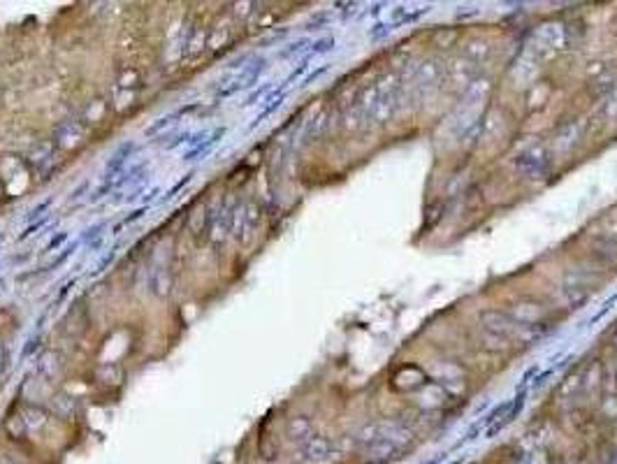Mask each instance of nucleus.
I'll use <instances>...</instances> for the list:
<instances>
[{
  "instance_id": "nucleus-3",
  "label": "nucleus",
  "mask_w": 617,
  "mask_h": 464,
  "mask_svg": "<svg viewBox=\"0 0 617 464\" xmlns=\"http://www.w3.org/2000/svg\"><path fill=\"white\" fill-rule=\"evenodd\" d=\"M263 70H265V61H263V58H255V61H253L251 65H244V67H241V72L237 74L235 79H232V86H228L225 91H221V98L232 96V93H237L239 89H248V86H253V84L258 81V77H260V74H263Z\"/></svg>"
},
{
  "instance_id": "nucleus-14",
  "label": "nucleus",
  "mask_w": 617,
  "mask_h": 464,
  "mask_svg": "<svg viewBox=\"0 0 617 464\" xmlns=\"http://www.w3.org/2000/svg\"><path fill=\"white\" fill-rule=\"evenodd\" d=\"M5 432H7V436H10V438H23V436L28 434V429H26V423H23L21 413H16V416L5 420Z\"/></svg>"
},
{
  "instance_id": "nucleus-20",
  "label": "nucleus",
  "mask_w": 617,
  "mask_h": 464,
  "mask_svg": "<svg viewBox=\"0 0 617 464\" xmlns=\"http://www.w3.org/2000/svg\"><path fill=\"white\" fill-rule=\"evenodd\" d=\"M142 214H144V209H137V212H135V214H132L130 218H123V221H121V225H119V227H116V230H121V227H123V225H128V223H132V221H137V218H139Z\"/></svg>"
},
{
  "instance_id": "nucleus-16",
  "label": "nucleus",
  "mask_w": 617,
  "mask_h": 464,
  "mask_svg": "<svg viewBox=\"0 0 617 464\" xmlns=\"http://www.w3.org/2000/svg\"><path fill=\"white\" fill-rule=\"evenodd\" d=\"M98 376H100V381H105V383H121L123 371L116 365H105V367L98 369Z\"/></svg>"
},
{
  "instance_id": "nucleus-5",
  "label": "nucleus",
  "mask_w": 617,
  "mask_h": 464,
  "mask_svg": "<svg viewBox=\"0 0 617 464\" xmlns=\"http://www.w3.org/2000/svg\"><path fill=\"white\" fill-rule=\"evenodd\" d=\"M65 369V358L58 351H45L38 358V374L47 381H56Z\"/></svg>"
},
{
  "instance_id": "nucleus-6",
  "label": "nucleus",
  "mask_w": 617,
  "mask_h": 464,
  "mask_svg": "<svg viewBox=\"0 0 617 464\" xmlns=\"http://www.w3.org/2000/svg\"><path fill=\"white\" fill-rule=\"evenodd\" d=\"M286 434L290 441H297V443H304L308 438L313 436V423L308 416H293L288 418L286 423Z\"/></svg>"
},
{
  "instance_id": "nucleus-9",
  "label": "nucleus",
  "mask_w": 617,
  "mask_h": 464,
  "mask_svg": "<svg viewBox=\"0 0 617 464\" xmlns=\"http://www.w3.org/2000/svg\"><path fill=\"white\" fill-rule=\"evenodd\" d=\"M21 418H23V423H26L28 432H40V429L49 423V411L38 407V404H28V407L21 411Z\"/></svg>"
},
{
  "instance_id": "nucleus-4",
  "label": "nucleus",
  "mask_w": 617,
  "mask_h": 464,
  "mask_svg": "<svg viewBox=\"0 0 617 464\" xmlns=\"http://www.w3.org/2000/svg\"><path fill=\"white\" fill-rule=\"evenodd\" d=\"M592 293V283L589 276L585 274H566L564 278V295L571 305H582Z\"/></svg>"
},
{
  "instance_id": "nucleus-22",
  "label": "nucleus",
  "mask_w": 617,
  "mask_h": 464,
  "mask_svg": "<svg viewBox=\"0 0 617 464\" xmlns=\"http://www.w3.org/2000/svg\"><path fill=\"white\" fill-rule=\"evenodd\" d=\"M0 239H3V234H0Z\"/></svg>"
},
{
  "instance_id": "nucleus-18",
  "label": "nucleus",
  "mask_w": 617,
  "mask_h": 464,
  "mask_svg": "<svg viewBox=\"0 0 617 464\" xmlns=\"http://www.w3.org/2000/svg\"><path fill=\"white\" fill-rule=\"evenodd\" d=\"M7 360H10V353H7L5 344H0V374H3V369L7 367Z\"/></svg>"
},
{
  "instance_id": "nucleus-13",
  "label": "nucleus",
  "mask_w": 617,
  "mask_h": 464,
  "mask_svg": "<svg viewBox=\"0 0 617 464\" xmlns=\"http://www.w3.org/2000/svg\"><path fill=\"white\" fill-rule=\"evenodd\" d=\"M52 411L58 418H70L74 413V400L68 395H56V397H52Z\"/></svg>"
},
{
  "instance_id": "nucleus-17",
  "label": "nucleus",
  "mask_w": 617,
  "mask_h": 464,
  "mask_svg": "<svg viewBox=\"0 0 617 464\" xmlns=\"http://www.w3.org/2000/svg\"><path fill=\"white\" fill-rule=\"evenodd\" d=\"M65 239H68V232H61V234H58V237H56V239H52V242H49V247H47V251H56V249H58V247H61V244H63Z\"/></svg>"
},
{
  "instance_id": "nucleus-19",
  "label": "nucleus",
  "mask_w": 617,
  "mask_h": 464,
  "mask_svg": "<svg viewBox=\"0 0 617 464\" xmlns=\"http://www.w3.org/2000/svg\"><path fill=\"white\" fill-rule=\"evenodd\" d=\"M193 174H195V172H188L186 176H183V179H181V181H179L177 186H174V188H172V191H170V196H174V193H177L179 188H183V186H186V183L190 181V179H193Z\"/></svg>"
},
{
  "instance_id": "nucleus-8",
  "label": "nucleus",
  "mask_w": 617,
  "mask_h": 464,
  "mask_svg": "<svg viewBox=\"0 0 617 464\" xmlns=\"http://www.w3.org/2000/svg\"><path fill=\"white\" fill-rule=\"evenodd\" d=\"M232 223H235V207H223L212 223V239L223 242L228 232H232Z\"/></svg>"
},
{
  "instance_id": "nucleus-10",
  "label": "nucleus",
  "mask_w": 617,
  "mask_h": 464,
  "mask_svg": "<svg viewBox=\"0 0 617 464\" xmlns=\"http://www.w3.org/2000/svg\"><path fill=\"white\" fill-rule=\"evenodd\" d=\"M518 407H520V402H513V404H508V407H502V409H499V413H495V416H492V420H490L488 434H495V432H499V429H502L506 423H511V418L515 416V413H518Z\"/></svg>"
},
{
  "instance_id": "nucleus-21",
  "label": "nucleus",
  "mask_w": 617,
  "mask_h": 464,
  "mask_svg": "<svg viewBox=\"0 0 617 464\" xmlns=\"http://www.w3.org/2000/svg\"><path fill=\"white\" fill-rule=\"evenodd\" d=\"M0 464H19V462H16L14 458H10V455H3V458H0Z\"/></svg>"
},
{
  "instance_id": "nucleus-1",
  "label": "nucleus",
  "mask_w": 617,
  "mask_h": 464,
  "mask_svg": "<svg viewBox=\"0 0 617 464\" xmlns=\"http://www.w3.org/2000/svg\"><path fill=\"white\" fill-rule=\"evenodd\" d=\"M515 167L522 176L527 179H543V176L550 172V154L546 147L541 145H534L527 151H522L515 160Z\"/></svg>"
},
{
  "instance_id": "nucleus-11",
  "label": "nucleus",
  "mask_w": 617,
  "mask_h": 464,
  "mask_svg": "<svg viewBox=\"0 0 617 464\" xmlns=\"http://www.w3.org/2000/svg\"><path fill=\"white\" fill-rule=\"evenodd\" d=\"M578 140H580V128H578V123L571 121V123H566V125H564L560 135H557V142H555V145H557V149L566 151V149H571Z\"/></svg>"
},
{
  "instance_id": "nucleus-2",
  "label": "nucleus",
  "mask_w": 617,
  "mask_h": 464,
  "mask_svg": "<svg viewBox=\"0 0 617 464\" xmlns=\"http://www.w3.org/2000/svg\"><path fill=\"white\" fill-rule=\"evenodd\" d=\"M302 455L308 464H323L335 458V443H332L328 436L313 434L308 441L302 443Z\"/></svg>"
},
{
  "instance_id": "nucleus-7",
  "label": "nucleus",
  "mask_w": 617,
  "mask_h": 464,
  "mask_svg": "<svg viewBox=\"0 0 617 464\" xmlns=\"http://www.w3.org/2000/svg\"><path fill=\"white\" fill-rule=\"evenodd\" d=\"M149 285H151V293L156 298H170V293L174 288V278L168 267H156L149 278Z\"/></svg>"
},
{
  "instance_id": "nucleus-15",
  "label": "nucleus",
  "mask_w": 617,
  "mask_h": 464,
  "mask_svg": "<svg viewBox=\"0 0 617 464\" xmlns=\"http://www.w3.org/2000/svg\"><path fill=\"white\" fill-rule=\"evenodd\" d=\"M223 135H225V130H223V128H221V130H216V132H214V137L204 142V147H202V145H197L193 151H190V154H186V156H183V160H193V158H197V156H207V154H209V151L214 149V145H216V142H219V137H223Z\"/></svg>"
},
{
  "instance_id": "nucleus-12",
  "label": "nucleus",
  "mask_w": 617,
  "mask_h": 464,
  "mask_svg": "<svg viewBox=\"0 0 617 464\" xmlns=\"http://www.w3.org/2000/svg\"><path fill=\"white\" fill-rule=\"evenodd\" d=\"M239 221H241V232L253 234V230L258 227V221H260V209H258V205H246L244 214L239 216Z\"/></svg>"
}]
</instances>
